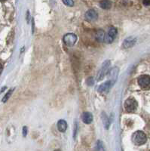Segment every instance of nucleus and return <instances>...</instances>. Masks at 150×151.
<instances>
[{"instance_id": "nucleus-1", "label": "nucleus", "mask_w": 150, "mask_h": 151, "mask_svg": "<svg viewBox=\"0 0 150 151\" xmlns=\"http://www.w3.org/2000/svg\"><path fill=\"white\" fill-rule=\"evenodd\" d=\"M146 135L144 132H141V131H137V132H134L132 135V141H133V144L137 146H140V145L145 144L146 142Z\"/></svg>"}, {"instance_id": "nucleus-2", "label": "nucleus", "mask_w": 150, "mask_h": 151, "mask_svg": "<svg viewBox=\"0 0 150 151\" xmlns=\"http://www.w3.org/2000/svg\"><path fill=\"white\" fill-rule=\"evenodd\" d=\"M117 33H118V30L117 29L113 27H110L108 30L107 33L105 34L104 36V42L107 43V44H110V43L113 42L114 41V40L116 39V36H117Z\"/></svg>"}, {"instance_id": "nucleus-3", "label": "nucleus", "mask_w": 150, "mask_h": 151, "mask_svg": "<svg viewBox=\"0 0 150 151\" xmlns=\"http://www.w3.org/2000/svg\"><path fill=\"white\" fill-rule=\"evenodd\" d=\"M138 84L143 89H149L150 88V76L142 75L138 78Z\"/></svg>"}, {"instance_id": "nucleus-4", "label": "nucleus", "mask_w": 150, "mask_h": 151, "mask_svg": "<svg viewBox=\"0 0 150 151\" xmlns=\"http://www.w3.org/2000/svg\"><path fill=\"white\" fill-rule=\"evenodd\" d=\"M137 107V102L133 98H128L125 102V108L128 113H132L136 110Z\"/></svg>"}, {"instance_id": "nucleus-5", "label": "nucleus", "mask_w": 150, "mask_h": 151, "mask_svg": "<svg viewBox=\"0 0 150 151\" xmlns=\"http://www.w3.org/2000/svg\"><path fill=\"white\" fill-rule=\"evenodd\" d=\"M63 40L65 45L69 47H71L76 43L77 36L74 33H67L63 36Z\"/></svg>"}, {"instance_id": "nucleus-6", "label": "nucleus", "mask_w": 150, "mask_h": 151, "mask_svg": "<svg viewBox=\"0 0 150 151\" xmlns=\"http://www.w3.org/2000/svg\"><path fill=\"white\" fill-rule=\"evenodd\" d=\"M110 64H111L110 60H106V61H104L103 64H102V67H101V68L100 69L98 74H97V80L100 81V80H102V79H103V77L106 74V73H107L108 70H109Z\"/></svg>"}, {"instance_id": "nucleus-7", "label": "nucleus", "mask_w": 150, "mask_h": 151, "mask_svg": "<svg viewBox=\"0 0 150 151\" xmlns=\"http://www.w3.org/2000/svg\"><path fill=\"white\" fill-rule=\"evenodd\" d=\"M85 17L88 21H94L98 18V14L94 9H90L86 12Z\"/></svg>"}, {"instance_id": "nucleus-8", "label": "nucleus", "mask_w": 150, "mask_h": 151, "mask_svg": "<svg viewBox=\"0 0 150 151\" xmlns=\"http://www.w3.org/2000/svg\"><path fill=\"white\" fill-rule=\"evenodd\" d=\"M113 84H114V83L112 82L111 80L107 81V82H106V83H104L103 84L101 85L100 86H99V88H98V91L100 93L108 92L109 91V89L112 88V86H113Z\"/></svg>"}, {"instance_id": "nucleus-9", "label": "nucleus", "mask_w": 150, "mask_h": 151, "mask_svg": "<svg viewBox=\"0 0 150 151\" xmlns=\"http://www.w3.org/2000/svg\"><path fill=\"white\" fill-rule=\"evenodd\" d=\"M136 38L134 37H128L127 38L126 40H125V41L123 42L122 47L124 48H131L132 46L134 45V44L136 43Z\"/></svg>"}, {"instance_id": "nucleus-10", "label": "nucleus", "mask_w": 150, "mask_h": 151, "mask_svg": "<svg viewBox=\"0 0 150 151\" xmlns=\"http://www.w3.org/2000/svg\"><path fill=\"white\" fill-rule=\"evenodd\" d=\"M82 119L85 124L91 123L93 121L92 114L90 113H88V112H85V113H82Z\"/></svg>"}, {"instance_id": "nucleus-11", "label": "nucleus", "mask_w": 150, "mask_h": 151, "mask_svg": "<svg viewBox=\"0 0 150 151\" xmlns=\"http://www.w3.org/2000/svg\"><path fill=\"white\" fill-rule=\"evenodd\" d=\"M118 67H114L110 70L109 73V76L110 78L109 80H111L112 82L115 83V82L116 81V79L118 77Z\"/></svg>"}, {"instance_id": "nucleus-12", "label": "nucleus", "mask_w": 150, "mask_h": 151, "mask_svg": "<svg viewBox=\"0 0 150 151\" xmlns=\"http://www.w3.org/2000/svg\"><path fill=\"white\" fill-rule=\"evenodd\" d=\"M57 129L60 132H65L67 129V122L63 119H60L57 122Z\"/></svg>"}, {"instance_id": "nucleus-13", "label": "nucleus", "mask_w": 150, "mask_h": 151, "mask_svg": "<svg viewBox=\"0 0 150 151\" xmlns=\"http://www.w3.org/2000/svg\"><path fill=\"white\" fill-rule=\"evenodd\" d=\"M104 36H105V33L103 29H98L95 33V39L97 41L99 42H103L104 40Z\"/></svg>"}, {"instance_id": "nucleus-14", "label": "nucleus", "mask_w": 150, "mask_h": 151, "mask_svg": "<svg viewBox=\"0 0 150 151\" xmlns=\"http://www.w3.org/2000/svg\"><path fill=\"white\" fill-rule=\"evenodd\" d=\"M101 118H102V120H103V123L104 125V127L105 129H108L109 127V124H110V122L109 120V118L107 117V116L105 114L104 112L102 113V115H101Z\"/></svg>"}, {"instance_id": "nucleus-15", "label": "nucleus", "mask_w": 150, "mask_h": 151, "mask_svg": "<svg viewBox=\"0 0 150 151\" xmlns=\"http://www.w3.org/2000/svg\"><path fill=\"white\" fill-rule=\"evenodd\" d=\"M100 6L103 9H109L112 7V2L110 1H101L100 2Z\"/></svg>"}, {"instance_id": "nucleus-16", "label": "nucleus", "mask_w": 150, "mask_h": 151, "mask_svg": "<svg viewBox=\"0 0 150 151\" xmlns=\"http://www.w3.org/2000/svg\"><path fill=\"white\" fill-rule=\"evenodd\" d=\"M13 91H14V88H11V89H10L7 93H6V94H5V96H4V98H2V101L3 102V103H5V102L7 101L9 99V98H10L11 95L12 94Z\"/></svg>"}, {"instance_id": "nucleus-17", "label": "nucleus", "mask_w": 150, "mask_h": 151, "mask_svg": "<svg viewBox=\"0 0 150 151\" xmlns=\"http://www.w3.org/2000/svg\"><path fill=\"white\" fill-rule=\"evenodd\" d=\"M96 150H97V151H106L105 150V148H104L103 144L102 141H97V148H96Z\"/></svg>"}, {"instance_id": "nucleus-18", "label": "nucleus", "mask_w": 150, "mask_h": 151, "mask_svg": "<svg viewBox=\"0 0 150 151\" xmlns=\"http://www.w3.org/2000/svg\"><path fill=\"white\" fill-rule=\"evenodd\" d=\"M63 3L67 6H73L74 1H72V0H64V1H63Z\"/></svg>"}, {"instance_id": "nucleus-19", "label": "nucleus", "mask_w": 150, "mask_h": 151, "mask_svg": "<svg viewBox=\"0 0 150 151\" xmlns=\"http://www.w3.org/2000/svg\"><path fill=\"white\" fill-rule=\"evenodd\" d=\"M86 83L88 86H93L94 84V79L93 77H89L88 78L87 80H86Z\"/></svg>"}, {"instance_id": "nucleus-20", "label": "nucleus", "mask_w": 150, "mask_h": 151, "mask_svg": "<svg viewBox=\"0 0 150 151\" xmlns=\"http://www.w3.org/2000/svg\"><path fill=\"white\" fill-rule=\"evenodd\" d=\"M27 132H28L27 127V126H24V128H23V135H24V137H26V136H27Z\"/></svg>"}, {"instance_id": "nucleus-21", "label": "nucleus", "mask_w": 150, "mask_h": 151, "mask_svg": "<svg viewBox=\"0 0 150 151\" xmlns=\"http://www.w3.org/2000/svg\"><path fill=\"white\" fill-rule=\"evenodd\" d=\"M76 133H77V122H75V125H74V135H73L74 137H75Z\"/></svg>"}, {"instance_id": "nucleus-22", "label": "nucleus", "mask_w": 150, "mask_h": 151, "mask_svg": "<svg viewBox=\"0 0 150 151\" xmlns=\"http://www.w3.org/2000/svg\"><path fill=\"white\" fill-rule=\"evenodd\" d=\"M143 3L145 5H146V6H149V5H150V1H143Z\"/></svg>"}, {"instance_id": "nucleus-23", "label": "nucleus", "mask_w": 150, "mask_h": 151, "mask_svg": "<svg viewBox=\"0 0 150 151\" xmlns=\"http://www.w3.org/2000/svg\"><path fill=\"white\" fill-rule=\"evenodd\" d=\"M5 89H6V86H5V87L2 88H1V90H0V94H1V93H2V92H3V91H5Z\"/></svg>"}, {"instance_id": "nucleus-24", "label": "nucleus", "mask_w": 150, "mask_h": 151, "mask_svg": "<svg viewBox=\"0 0 150 151\" xmlns=\"http://www.w3.org/2000/svg\"><path fill=\"white\" fill-rule=\"evenodd\" d=\"M2 70H3V67H2V64H0V74L2 73Z\"/></svg>"}, {"instance_id": "nucleus-25", "label": "nucleus", "mask_w": 150, "mask_h": 151, "mask_svg": "<svg viewBox=\"0 0 150 151\" xmlns=\"http://www.w3.org/2000/svg\"><path fill=\"white\" fill-rule=\"evenodd\" d=\"M55 151H61V150H55Z\"/></svg>"}]
</instances>
